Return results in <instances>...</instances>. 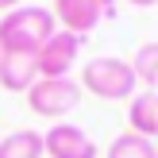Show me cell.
Instances as JSON below:
<instances>
[{
	"instance_id": "obj_1",
	"label": "cell",
	"mask_w": 158,
	"mask_h": 158,
	"mask_svg": "<svg viewBox=\"0 0 158 158\" xmlns=\"http://www.w3.org/2000/svg\"><path fill=\"white\" fill-rule=\"evenodd\" d=\"M54 31H58V19L50 8L19 4L0 15V54H39Z\"/></svg>"
},
{
	"instance_id": "obj_2",
	"label": "cell",
	"mask_w": 158,
	"mask_h": 158,
	"mask_svg": "<svg viewBox=\"0 0 158 158\" xmlns=\"http://www.w3.org/2000/svg\"><path fill=\"white\" fill-rule=\"evenodd\" d=\"M81 93H93L100 100H127L135 97V69L131 62L116 58V54H100L81 69Z\"/></svg>"
},
{
	"instance_id": "obj_3",
	"label": "cell",
	"mask_w": 158,
	"mask_h": 158,
	"mask_svg": "<svg viewBox=\"0 0 158 158\" xmlns=\"http://www.w3.org/2000/svg\"><path fill=\"white\" fill-rule=\"evenodd\" d=\"M81 104V85L73 77H39L27 89V108L43 120H62Z\"/></svg>"
},
{
	"instance_id": "obj_4",
	"label": "cell",
	"mask_w": 158,
	"mask_h": 158,
	"mask_svg": "<svg viewBox=\"0 0 158 158\" xmlns=\"http://www.w3.org/2000/svg\"><path fill=\"white\" fill-rule=\"evenodd\" d=\"M50 12L62 23V31L85 39L93 27H100V19L116 15V0H54Z\"/></svg>"
},
{
	"instance_id": "obj_5",
	"label": "cell",
	"mask_w": 158,
	"mask_h": 158,
	"mask_svg": "<svg viewBox=\"0 0 158 158\" xmlns=\"http://www.w3.org/2000/svg\"><path fill=\"white\" fill-rule=\"evenodd\" d=\"M85 39L81 35H69V31H54L50 39L43 43V50L35 54V66H39V77H69V69H73L77 54H81Z\"/></svg>"
},
{
	"instance_id": "obj_6",
	"label": "cell",
	"mask_w": 158,
	"mask_h": 158,
	"mask_svg": "<svg viewBox=\"0 0 158 158\" xmlns=\"http://www.w3.org/2000/svg\"><path fill=\"white\" fill-rule=\"evenodd\" d=\"M43 154L46 158H100L97 139L77 123H54L43 131Z\"/></svg>"
},
{
	"instance_id": "obj_7",
	"label": "cell",
	"mask_w": 158,
	"mask_h": 158,
	"mask_svg": "<svg viewBox=\"0 0 158 158\" xmlns=\"http://www.w3.org/2000/svg\"><path fill=\"white\" fill-rule=\"evenodd\" d=\"M39 81L35 54H0V85L8 93H27Z\"/></svg>"
},
{
	"instance_id": "obj_8",
	"label": "cell",
	"mask_w": 158,
	"mask_h": 158,
	"mask_svg": "<svg viewBox=\"0 0 158 158\" xmlns=\"http://www.w3.org/2000/svg\"><path fill=\"white\" fill-rule=\"evenodd\" d=\"M127 123H131V135H143V139H158V93H139L131 97L127 108Z\"/></svg>"
},
{
	"instance_id": "obj_9",
	"label": "cell",
	"mask_w": 158,
	"mask_h": 158,
	"mask_svg": "<svg viewBox=\"0 0 158 158\" xmlns=\"http://www.w3.org/2000/svg\"><path fill=\"white\" fill-rule=\"evenodd\" d=\"M0 158H43V131L19 127L0 139Z\"/></svg>"
},
{
	"instance_id": "obj_10",
	"label": "cell",
	"mask_w": 158,
	"mask_h": 158,
	"mask_svg": "<svg viewBox=\"0 0 158 158\" xmlns=\"http://www.w3.org/2000/svg\"><path fill=\"white\" fill-rule=\"evenodd\" d=\"M104 158H158V147L151 143V139H143V135L123 131V135H116L112 143H108Z\"/></svg>"
},
{
	"instance_id": "obj_11",
	"label": "cell",
	"mask_w": 158,
	"mask_h": 158,
	"mask_svg": "<svg viewBox=\"0 0 158 158\" xmlns=\"http://www.w3.org/2000/svg\"><path fill=\"white\" fill-rule=\"evenodd\" d=\"M131 69H135V81L147 85V93H158V43L139 46L131 58Z\"/></svg>"
},
{
	"instance_id": "obj_12",
	"label": "cell",
	"mask_w": 158,
	"mask_h": 158,
	"mask_svg": "<svg viewBox=\"0 0 158 158\" xmlns=\"http://www.w3.org/2000/svg\"><path fill=\"white\" fill-rule=\"evenodd\" d=\"M12 8H19V0H0V12H12Z\"/></svg>"
},
{
	"instance_id": "obj_13",
	"label": "cell",
	"mask_w": 158,
	"mask_h": 158,
	"mask_svg": "<svg viewBox=\"0 0 158 158\" xmlns=\"http://www.w3.org/2000/svg\"><path fill=\"white\" fill-rule=\"evenodd\" d=\"M127 4H135V8H151V4H158V0H127Z\"/></svg>"
}]
</instances>
